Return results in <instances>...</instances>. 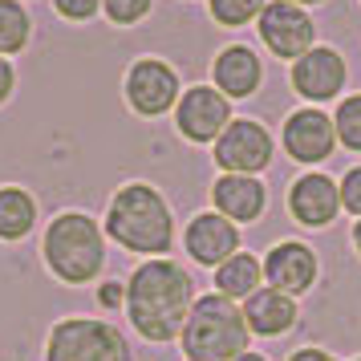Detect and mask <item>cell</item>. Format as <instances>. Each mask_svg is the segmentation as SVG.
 <instances>
[{"label": "cell", "instance_id": "cell-1", "mask_svg": "<svg viewBox=\"0 0 361 361\" xmlns=\"http://www.w3.org/2000/svg\"><path fill=\"white\" fill-rule=\"evenodd\" d=\"M191 276L171 260H147L130 276L126 309L130 321L147 341H171L179 337L191 317Z\"/></svg>", "mask_w": 361, "mask_h": 361}, {"label": "cell", "instance_id": "cell-2", "mask_svg": "<svg viewBox=\"0 0 361 361\" xmlns=\"http://www.w3.org/2000/svg\"><path fill=\"white\" fill-rule=\"evenodd\" d=\"M106 231L114 235L122 247L142 252V256H163L171 240H175V224H171V207L163 195L147 187V183H126L106 212Z\"/></svg>", "mask_w": 361, "mask_h": 361}, {"label": "cell", "instance_id": "cell-3", "mask_svg": "<svg viewBox=\"0 0 361 361\" xmlns=\"http://www.w3.org/2000/svg\"><path fill=\"white\" fill-rule=\"evenodd\" d=\"M247 345V321L228 296H199L183 325V349L191 361H235Z\"/></svg>", "mask_w": 361, "mask_h": 361}, {"label": "cell", "instance_id": "cell-4", "mask_svg": "<svg viewBox=\"0 0 361 361\" xmlns=\"http://www.w3.org/2000/svg\"><path fill=\"white\" fill-rule=\"evenodd\" d=\"M45 260L66 284L94 280L106 264V244H102L98 224L82 212L57 215L45 231Z\"/></svg>", "mask_w": 361, "mask_h": 361}, {"label": "cell", "instance_id": "cell-5", "mask_svg": "<svg viewBox=\"0 0 361 361\" xmlns=\"http://www.w3.org/2000/svg\"><path fill=\"white\" fill-rule=\"evenodd\" d=\"M45 361H130V349L114 325L73 317L53 329Z\"/></svg>", "mask_w": 361, "mask_h": 361}, {"label": "cell", "instance_id": "cell-6", "mask_svg": "<svg viewBox=\"0 0 361 361\" xmlns=\"http://www.w3.org/2000/svg\"><path fill=\"white\" fill-rule=\"evenodd\" d=\"M256 29H260V41L268 45V53L280 57V61L305 57L312 49V41H317L312 17L300 4H293V0H268L260 20H256Z\"/></svg>", "mask_w": 361, "mask_h": 361}, {"label": "cell", "instance_id": "cell-7", "mask_svg": "<svg viewBox=\"0 0 361 361\" xmlns=\"http://www.w3.org/2000/svg\"><path fill=\"white\" fill-rule=\"evenodd\" d=\"M179 73L166 66L163 57H138L126 69V102L134 114L142 118H159L166 110L179 106Z\"/></svg>", "mask_w": 361, "mask_h": 361}, {"label": "cell", "instance_id": "cell-8", "mask_svg": "<svg viewBox=\"0 0 361 361\" xmlns=\"http://www.w3.org/2000/svg\"><path fill=\"white\" fill-rule=\"evenodd\" d=\"M272 163V134L252 118H231L215 138V166L224 175H256Z\"/></svg>", "mask_w": 361, "mask_h": 361}, {"label": "cell", "instance_id": "cell-9", "mask_svg": "<svg viewBox=\"0 0 361 361\" xmlns=\"http://www.w3.org/2000/svg\"><path fill=\"white\" fill-rule=\"evenodd\" d=\"M231 122V102L215 85H191L183 90L175 106V126L187 142H215Z\"/></svg>", "mask_w": 361, "mask_h": 361}, {"label": "cell", "instance_id": "cell-10", "mask_svg": "<svg viewBox=\"0 0 361 361\" xmlns=\"http://www.w3.org/2000/svg\"><path fill=\"white\" fill-rule=\"evenodd\" d=\"M288 78H293V90L305 102L325 106L329 98H337V94L345 90L349 69H345V57L333 49V45H312L305 57H296V61H293Z\"/></svg>", "mask_w": 361, "mask_h": 361}, {"label": "cell", "instance_id": "cell-11", "mask_svg": "<svg viewBox=\"0 0 361 361\" xmlns=\"http://www.w3.org/2000/svg\"><path fill=\"white\" fill-rule=\"evenodd\" d=\"M337 147V126L321 106H305L293 110L284 122V150L296 163H325Z\"/></svg>", "mask_w": 361, "mask_h": 361}, {"label": "cell", "instance_id": "cell-12", "mask_svg": "<svg viewBox=\"0 0 361 361\" xmlns=\"http://www.w3.org/2000/svg\"><path fill=\"white\" fill-rule=\"evenodd\" d=\"M288 212L296 215V224L305 228H329L337 212H341V187L329 175H300L288 191Z\"/></svg>", "mask_w": 361, "mask_h": 361}, {"label": "cell", "instance_id": "cell-13", "mask_svg": "<svg viewBox=\"0 0 361 361\" xmlns=\"http://www.w3.org/2000/svg\"><path fill=\"white\" fill-rule=\"evenodd\" d=\"M235 247H240V231L219 212H203L191 219V228H187V252H191V260L207 264V268H219L224 260L235 256Z\"/></svg>", "mask_w": 361, "mask_h": 361}, {"label": "cell", "instance_id": "cell-14", "mask_svg": "<svg viewBox=\"0 0 361 361\" xmlns=\"http://www.w3.org/2000/svg\"><path fill=\"white\" fill-rule=\"evenodd\" d=\"M212 78H215V90L224 94V98H252L264 82V66L256 49H247V45H228L224 53H215L212 61Z\"/></svg>", "mask_w": 361, "mask_h": 361}, {"label": "cell", "instance_id": "cell-15", "mask_svg": "<svg viewBox=\"0 0 361 361\" xmlns=\"http://www.w3.org/2000/svg\"><path fill=\"white\" fill-rule=\"evenodd\" d=\"M264 276L276 293L293 296V293H305L312 280H317V256H312L305 244H276L268 256H264Z\"/></svg>", "mask_w": 361, "mask_h": 361}, {"label": "cell", "instance_id": "cell-16", "mask_svg": "<svg viewBox=\"0 0 361 361\" xmlns=\"http://www.w3.org/2000/svg\"><path fill=\"white\" fill-rule=\"evenodd\" d=\"M212 199L224 219H240V224H252L264 215V203H268V191L256 175H219V183L212 187Z\"/></svg>", "mask_w": 361, "mask_h": 361}, {"label": "cell", "instance_id": "cell-17", "mask_svg": "<svg viewBox=\"0 0 361 361\" xmlns=\"http://www.w3.org/2000/svg\"><path fill=\"white\" fill-rule=\"evenodd\" d=\"M244 321H247V333L276 337L284 329H293L296 305H293V296L276 293V288H256V293L244 300Z\"/></svg>", "mask_w": 361, "mask_h": 361}, {"label": "cell", "instance_id": "cell-18", "mask_svg": "<svg viewBox=\"0 0 361 361\" xmlns=\"http://www.w3.org/2000/svg\"><path fill=\"white\" fill-rule=\"evenodd\" d=\"M260 276H264V264L256 256H247V252H235L231 260H224L215 268V288H219V296H228V300H235V296L247 300V296L256 293Z\"/></svg>", "mask_w": 361, "mask_h": 361}, {"label": "cell", "instance_id": "cell-19", "mask_svg": "<svg viewBox=\"0 0 361 361\" xmlns=\"http://www.w3.org/2000/svg\"><path fill=\"white\" fill-rule=\"evenodd\" d=\"M37 224V203L20 187H0V240H20Z\"/></svg>", "mask_w": 361, "mask_h": 361}, {"label": "cell", "instance_id": "cell-20", "mask_svg": "<svg viewBox=\"0 0 361 361\" xmlns=\"http://www.w3.org/2000/svg\"><path fill=\"white\" fill-rule=\"evenodd\" d=\"M33 37V20L20 0H0V57H13L29 45Z\"/></svg>", "mask_w": 361, "mask_h": 361}, {"label": "cell", "instance_id": "cell-21", "mask_svg": "<svg viewBox=\"0 0 361 361\" xmlns=\"http://www.w3.org/2000/svg\"><path fill=\"white\" fill-rule=\"evenodd\" d=\"M264 4H268V0H207V13H212V20L224 25V29H244L252 20H260Z\"/></svg>", "mask_w": 361, "mask_h": 361}, {"label": "cell", "instance_id": "cell-22", "mask_svg": "<svg viewBox=\"0 0 361 361\" xmlns=\"http://www.w3.org/2000/svg\"><path fill=\"white\" fill-rule=\"evenodd\" d=\"M333 126H337V142H345L349 150H361V94H353L337 106Z\"/></svg>", "mask_w": 361, "mask_h": 361}, {"label": "cell", "instance_id": "cell-23", "mask_svg": "<svg viewBox=\"0 0 361 361\" xmlns=\"http://www.w3.org/2000/svg\"><path fill=\"white\" fill-rule=\"evenodd\" d=\"M154 0H102V13L110 17V25H138L150 17Z\"/></svg>", "mask_w": 361, "mask_h": 361}, {"label": "cell", "instance_id": "cell-24", "mask_svg": "<svg viewBox=\"0 0 361 361\" xmlns=\"http://www.w3.org/2000/svg\"><path fill=\"white\" fill-rule=\"evenodd\" d=\"M53 13L73 20V25H85L102 13V0H53Z\"/></svg>", "mask_w": 361, "mask_h": 361}, {"label": "cell", "instance_id": "cell-25", "mask_svg": "<svg viewBox=\"0 0 361 361\" xmlns=\"http://www.w3.org/2000/svg\"><path fill=\"white\" fill-rule=\"evenodd\" d=\"M341 207H349L353 215H361V166H353L341 179Z\"/></svg>", "mask_w": 361, "mask_h": 361}, {"label": "cell", "instance_id": "cell-26", "mask_svg": "<svg viewBox=\"0 0 361 361\" xmlns=\"http://www.w3.org/2000/svg\"><path fill=\"white\" fill-rule=\"evenodd\" d=\"M13 85H17V73H13V66H8V57H0V106L8 102Z\"/></svg>", "mask_w": 361, "mask_h": 361}, {"label": "cell", "instance_id": "cell-27", "mask_svg": "<svg viewBox=\"0 0 361 361\" xmlns=\"http://www.w3.org/2000/svg\"><path fill=\"white\" fill-rule=\"evenodd\" d=\"M122 300H126V296H122V284H118V280L102 284V305H106V309H118Z\"/></svg>", "mask_w": 361, "mask_h": 361}, {"label": "cell", "instance_id": "cell-28", "mask_svg": "<svg viewBox=\"0 0 361 361\" xmlns=\"http://www.w3.org/2000/svg\"><path fill=\"white\" fill-rule=\"evenodd\" d=\"M293 361H333V357L325 349H300V353H293Z\"/></svg>", "mask_w": 361, "mask_h": 361}, {"label": "cell", "instance_id": "cell-29", "mask_svg": "<svg viewBox=\"0 0 361 361\" xmlns=\"http://www.w3.org/2000/svg\"><path fill=\"white\" fill-rule=\"evenodd\" d=\"M235 361H264V357H260V353H240Z\"/></svg>", "mask_w": 361, "mask_h": 361}, {"label": "cell", "instance_id": "cell-30", "mask_svg": "<svg viewBox=\"0 0 361 361\" xmlns=\"http://www.w3.org/2000/svg\"><path fill=\"white\" fill-rule=\"evenodd\" d=\"M353 244H357V252H361V224L353 228Z\"/></svg>", "mask_w": 361, "mask_h": 361}, {"label": "cell", "instance_id": "cell-31", "mask_svg": "<svg viewBox=\"0 0 361 361\" xmlns=\"http://www.w3.org/2000/svg\"><path fill=\"white\" fill-rule=\"evenodd\" d=\"M293 4H300V8H305V4H325V0H293Z\"/></svg>", "mask_w": 361, "mask_h": 361}, {"label": "cell", "instance_id": "cell-32", "mask_svg": "<svg viewBox=\"0 0 361 361\" xmlns=\"http://www.w3.org/2000/svg\"><path fill=\"white\" fill-rule=\"evenodd\" d=\"M357 361H361V357H357Z\"/></svg>", "mask_w": 361, "mask_h": 361}]
</instances>
